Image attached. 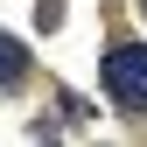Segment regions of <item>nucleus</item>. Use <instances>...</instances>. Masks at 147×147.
I'll return each instance as SVG.
<instances>
[{"mask_svg": "<svg viewBox=\"0 0 147 147\" xmlns=\"http://www.w3.org/2000/svg\"><path fill=\"white\" fill-rule=\"evenodd\" d=\"M105 91L126 112H147V42H112L105 49Z\"/></svg>", "mask_w": 147, "mask_h": 147, "instance_id": "nucleus-1", "label": "nucleus"}, {"mask_svg": "<svg viewBox=\"0 0 147 147\" xmlns=\"http://www.w3.org/2000/svg\"><path fill=\"white\" fill-rule=\"evenodd\" d=\"M140 7H147V0H140Z\"/></svg>", "mask_w": 147, "mask_h": 147, "instance_id": "nucleus-3", "label": "nucleus"}, {"mask_svg": "<svg viewBox=\"0 0 147 147\" xmlns=\"http://www.w3.org/2000/svg\"><path fill=\"white\" fill-rule=\"evenodd\" d=\"M28 77V56H21V42L14 35H0V84H21Z\"/></svg>", "mask_w": 147, "mask_h": 147, "instance_id": "nucleus-2", "label": "nucleus"}]
</instances>
